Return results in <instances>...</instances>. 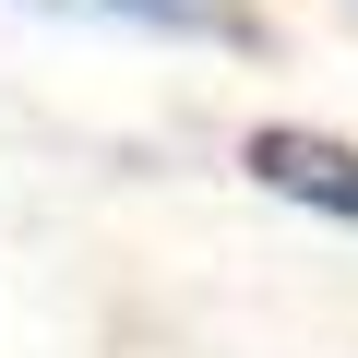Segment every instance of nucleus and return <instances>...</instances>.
<instances>
[{"instance_id": "nucleus-1", "label": "nucleus", "mask_w": 358, "mask_h": 358, "mask_svg": "<svg viewBox=\"0 0 358 358\" xmlns=\"http://www.w3.org/2000/svg\"><path fill=\"white\" fill-rule=\"evenodd\" d=\"M239 167L263 179L275 203H310V215L358 227V143H334V131H310V120H263V131L239 143Z\"/></svg>"}, {"instance_id": "nucleus-2", "label": "nucleus", "mask_w": 358, "mask_h": 358, "mask_svg": "<svg viewBox=\"0 0 358 358\" xmlns=\"http://www.w3.org/2000/svg\"><path fill=\"white\" fill-rule=\"evenodd\" d=\"M96 13H131L155 36H203V48H263V13H251V0H96Z\"/></svg>"}, {"instance_id": "nucleus-3", "label": "nucleus", "mask_w": 358, "mask_h": 358, "mask_svg": "<svg viewBox=\"0 0 358 358\" xmlns=\"http://www.w3.org/2000/svg\"><path fill=\"white\" fill-rule=\"evenodd\" d=\"M36 13H60V0H36Z\"/></svg>"}]
</instances>
